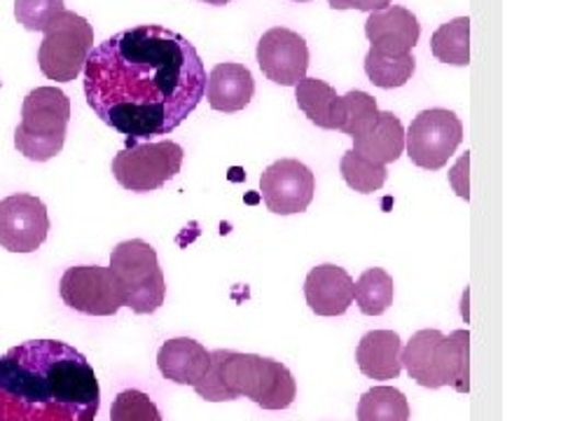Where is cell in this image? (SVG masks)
I'll return each instance as SVG.
<instances>
[{
  "label": "cell",
  "instance_id": "obj_17",
  "mask_svg": "<svg viewBox=\"0 0 561 421\" xmlns=\"http://www.w3.org/2000/svg\"><path fill=\"white\" fill-rule=\"evenodd\" d=\"M360 373L377 382L398 379L402 373V340L396 330H370L356 349Z\"/></svg>",
  "mask_w": 561,
  "mask_h": 421
},
{
  "label": "cell",
  "instance_id": "obj_19",
  "mask_svg": "<svg viewBox=\"0 0 561 421\" xmlns=\"http://www.w3.org/2000/svg\"><path fill=\"white\" fill-rule=\"evenodd\" d=\"M210 351L192 338H175L162 344L157 367L164 379L183 386H195L208 371Z\"/></svg>",
  "mask_w": 561,
  "mask_h": 421
},
{
  "label": "cell",
  "instance_id": "obj_26",
  "mask_svg": "<svg viewBox=\"0 0 561 421\" xmlns=\"http://www.w3.org/2000/svg\"><path fill=\"white\" fill-rule=\"evenodd\" d=\"M340 171H342V179L344 183L360 192V195H373V192L381 190L386 183V171L383 164H375L370 160H365V157L356 155L354 150H346L342 155V162H340Z\"/></svg>",
  "mask_w": 561,
  "mask_h": 421
},
{
  "label": "cell",
  "instance_id": "obj_9",
  "mask_svg": "<svg viewBox=\"0 0 561 421\" xmlns=\"http://www.w3.org/2000/svg\"><path fill=\"white\" fill-rule=\"evenodd\" d=\"M463 140L459 115L445 109L421 111L405 132V150L412 164L426 171L443 169Z\"/></svg>",
  "mask_w": 561,
  "mask_h": 421
},
{
  "label": "cell",
  "instance_id": "obj_31",
  "mask_svg": "<svg viewBox=\"0 0 561 421\" xmlns=\"http://www.w3.org/2000/svg\"><path fill=\"white\" fill-rule=\"evenodd\" d=\"M293 3H309V0H293Z\"/></svg>",
  "mask_w": 561,
  "mask_h": 421
},
{
  "label": "cell",
  "instance_id": "obj_27",
  "mask_svg": "<svg viewBox=\"0 0 561 421\" xmlns=\"http://www.w3.org/2000/svg\"><path fill=\"white\" fill-rule=\"evenodd\" d=\"M111 421H162V412L148 394L127 389L113 400Z\"/></svg>",
  "mask_w": 561,
  "mask_h": 421
},
{
  "label": "cell",
  "instance_id": "obj_22",
  "mask_svg": "<svg viewBox=\"0 0 561 421\" xmlns=\"http://www.w3.org/2000/svg\"><path fill=\"white\" fill-rule=\"evenodd\" d=\"M431 52L437 61L451 66L470 64V20L456 16V20L443 24L433 33Z\"/></svg>",
  "mask_w": 561,
  "mask_h": 421
},
{
  "label": "cell",
  "instance_id": "obj_6",
  "mask_svg": "<svg viewBox=\"0 0 561 421\" xmlns=\"http://www.w3.org/2000/svg\"><path fill=\"white\" fill-rule=\"evenodd\" d=\"M111 272L134 314H154L164 305L167 281L157 251L144 239L117 243L111 253Z\"/></svg>",
  "mask_w": 561,
  "mask_h": 421
},
{
  "label": "cell",
  "instance_id": "obj_1",
  "mask_svg": "<svg viewBox=\"0 0 561 421\" xmlns=\"http://www.w3.org/2000/svg\"><path fill=\"white\" fill-rule=\"evenodd\" d=\"M84 99L101 122L131 140L179 129L206 94V68L185 35L140 24L92 47Z\"/></svg>",
  "mask_w": 561,
  "mask_h": 421
},
{
  "label": "cell",
  "instance_id": "obj_18",
  "mask_svg": "<svg viewBox=\"0 0 561 421\" xmlns=\"http://www.w3.org/2000/svg\"><path fill=\"white\" fill-rule=\"evenodd\" d=\"M351 150L375 164L386 167L398 162L400 155L405 152V127L391 111H379L373 125L354 136V148Z\"/></svg>",
  "mask_w": 561,
  "mask_h": 421
},
{
  "label": "cell",
  "instance_id": "obj_14",
  "mask_svg": "<svg viewBox=\"0 0 561 421\" xmlns=\"http://www.w3.org/2000/svg\"><path fill=\"white\" fill-rule=\"evenodd\" d=\"M365 35L373 43L370 49L386 57L412 55L421 38V24L408 8L389 5L386 10L370 12L365 22Z\"/></svg>",
  "mask_w": 561,
  "mask_h": 421
},
{
  "label": "cell",
  "instance_id": "obj_23",
  "mask_svg": "<svg viewBox=\"0 0 561 421\" xmlns=\"http://www.w3.org/2000/svg\"><path fill=\"white\" fill-rule=\"evenodd\" d=\"M393 297H396L393 276L389 272H383L381 268L365 270L354 284V300L358 303L365 316H381L393 305Z\"/></svg>",
  "mask_w": 561,
  "mask_h": 421
},
{
  "label": "cell",
  "instance_id": "obj_13",
  "mask_svg": "<svg viewBox=\"0 0 561 421\" xmlns=\"http://www.w3.org/2000/svg\"><path fill=\"white\" fill-rule=\"evenodd\" d=\"M255 57L262 73L280 87H295L307 78L309 47L302 35L290 29L274 26L262 33Z\"/></svg>",
  "mask_w": 561,
  "mask_h": 421
},
{
  "label": "cell",
  "instance_id": "obj_20",
  "mask_svg": "<svg viewBox=\"0 0 561 421\" xmlns=\"http://www.w3.org/2000/svg\"><path fill=\"white\" fill-rule=\"evenodd\" d=\"M335 87L319 78H305L295 84V101L311 125L321 129H335V109H337Z\"/></svg>",
  "mask_w": 561,
  "mask_h": 421
},
{
  "label": "cell",
  "instance_id": "obj_29",
  "mask_svg": "<svg viewBox=\"0 0 561 421\" xmlns=\"http://www.w3.org/2000/svg\"><path fill=\"white\" fill-rule=\"evenodd\" d=\"M332 10H360V12H377L393 5V0H328Z\"/></svg>",
  "mask_w": 561,
  "mask_h": 421
},
{
  "label": "cell",
  "instance_id": "obj_30",
  "mask_svg": "<svg viewBox=\"0 0 561 421\" xmlns=\"http://www.w3.org/2000/svg\"><path fill=\"white\" fill-rule=\"evenodd\" d=\"M199 3H206V5H227V3H232V0H199Z\"/></svg>",
  "mask_w": 561,
  "mask_h": 421
},
{
  "label": "cell",
  "instance_id": "obj_16",
  "mask_svg": "<svg viewBox=\"0 0 561 421\" xmlns=\"http://www.w3.org/2000/svg\"><path fill=\"white\" fill-rule=\"evenodd\" d=\"M255 94L253 73L243 64H218L206 78L208 105L218 113H239Z\"/></svg>",
  "mask_w": 561,
  "mask_h": 421
},
{
  "label": "cell",
  "instance_id": "obj_10",
  "mask_svg": "<svg viewBox=\"0 0 561 421\" xmlns=\"http://www.w3.org/2000/svg\"><path fill=\"white\" fill-rule=\"evenodd\" d=\"M59 293L66 307L87 316H115L125 307V295L111 268H68L59 281Z\"/></svg>",
  "mask_w": 561,
  "mask_h": 421
},
{
  "label": "cell",
  "instance_id": "obj_3",
  "mask_svg": "<svg viewBox=\"0 0 561 421\" xmlns=\"http://www.w3.org/2000/svg\"><path fill=\"white\" fill-rule=\"evenodd\" d=\"M192 389L208 402L249 398L262 410H286L297 396L295 377L284 363L230 349L210 351L208 371Z\"/></svg>",
  "mask_w": 561,
  "mask_h": 421
},
{
  "label": "cell",
  "instance_id": "obj_21",
  "mask_svg": "<svg viewBox=\"0 0 561 421\" xmlns=\"http://www.w3.org/2000/svg\"><path fill=\"white\" fill-rule=\"evenodd\" d=\"M358 421H410V402L396 386H373L360 396Z\"/></svg>",
  "mask_w": 561,
  "mask_h": 421
},
{
  "label": "cell",
  "instance_id": "obj_2",
  "mask_svg": "<svg viewBox=\"0 0 561 421\" xmlns=\"http://www.w3.org/2000/svg\"><path fill=\"white\" fill-rule=\"evenodd\" d=\"M94 367L61 340H28L0 356V421H94Z\"/></svg>",
  "mask_w": 561,
  "mask_h": 421
},
{
  "label": "cell",
  "instance_id": "obj_28",
  "mask_svg": "<svg viewBox=\"0 0 561 421\" xmlns=\"http://www.w3.org/2000/svg\"><path fill=\"white\" fill-rule=\"evenodd\" d=\"M64 10V0H14V16L26 31L43 33Z\"/></svg>",
  "mask_w": 561,
  "mask_h": 421
},
{
  "label": "cell",
  "instance_id": "obj_15",
  "mask_svg": "<svg viewBox=\"0 0 561 421\" xmlns=\"http://www.w3.org/2000/svg\"><path fill=\"white\" fill-rule=\"evenodd\" d=\"M307 305L316 316H342L354 305V278L337 265H319L305 281Z\"/></svg>",
  "mask_w": 561,
  "mask_h": 421
},
{
  "label": "cell",
  "instance_id": "obj_12",
  "mask_svg": "<svg viewBox=\"0 0 561 421\" xmlns=\"http://www.w3.org/2000/svg\"><path fill=\"white\" fill-rule=\"evenodd\" d=\"M316 179L300 160H278L260 175V192L267 208L276 216H295L309 208Z\"/></svg>",
  "mask_w": 561,
  "mask_h": 421
},
{
  "label": "cell",
  "instance_id": "obj_4",
  "mask_svg": "<svg viewBox=\"0 0 561 421\" xmlns=\"http://www.w3.org/2000/svg\"><path fill=\"white\" fill-rule=\"evenodd\" d=\"M402 365L408 375L424 389L451 386L459 394L470 391V332L419 330L402 349Z\"/></svg>",
  "mask_w": 561,
  "mask_h": 421
},
{
  "label": "cell",
  "instance_id": "obj_24",
  "mask_svg": "<svg viewBox=\"0 0 561 421\" xmlns=\"http://www.w3.org/2000/svg\"><path fill=\"white\" fill-rule=\"evenodd\" d=\"M377 115H379L377 99H373L370 94L360 90L346 92L344 96L337 99L335 129L354 138L370 127Z\"/></svg>",
  "mask_w": 561,
  "mask_h": 421
},
{
  "label": "cell",
  "instance_id": "obj_7",
  "mask_svg": "<svg viewBox=\"0 0 561 421\" xmlns=\"http://www.w3.org/2000/svg\"><path fill=\"white\" fill-rule=\"evenodd\" d=\"M185 150L173 140H131L111 164L115 181L129 192H154L181 173Z\"/></svg>",
  "mask_w": 561,
  "mask_h": 421
},
{
  "label": "cell",
  "instance_id": "obj_5",
  "mask_svg": "<svg viewBox=\"0 0 561 421\" xmlns=\"http://www.w3.org/2000/svg\"><path fill=\"white\" fill-rule=\"evenodd\" d=\"M70 120V99L59 87H35L22 105L14 129V148L31 162H49L64 150Z\"/></svg>",
  "mask_w": 561,
  "mask_h": 421
},
{
  "label": "cell",
  "instance_id": "obj_8",
  "mask_svg": "<svg viewBox=\"0 0 561 421\" xmlns=\"http://www.w3.org/2000/svg\"><path fill=\"white\" fill-rule=\"evenodd\" d=\"M45 38L38 47V66L47 80H76L87 57L94 47V29L84 16L64 10L43 31Z\"/></svg>",
  "mask_w": 561,
  "mask_h": 421
},
{
  "label": "cell",
  "instance_id": "obj_25",
  "mask_svg": "<svg viewBox=\"0 0 561 421\" xmlns=\"http://www.w3.org/2000/svg\"><path fill=\"white\" fill-rule=\"evenodd\" d=\"M416 70L414 55L405 57H386L379 52L370 49L365 57V73L370 82L379 90H396V87H405Z\"/></svg>",
  "mask_w": 561,
  "mask_h": 421
},
{
  "label": "cell",
  "instance_id": "obj_11",
  "mask_svg": "<svg viewBox=\"0 0 561 421\" xmlns=\"http://www.w3.org/2000/svg\"><path fill=\"white\" fill-rule=\"evenodd\" d=\"M49 235V214L43 200L10 195L0 202V246L10 253L38 251Z\"/></svg>",
  "mask_w": 561,
  "mask_h": 421
}]
</instances>
